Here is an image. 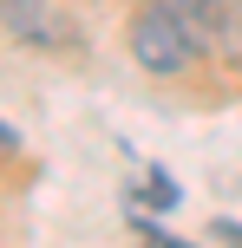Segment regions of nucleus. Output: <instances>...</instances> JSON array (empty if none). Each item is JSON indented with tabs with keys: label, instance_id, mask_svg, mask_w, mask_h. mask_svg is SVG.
Wrapping results in <instances>:
<instances>
[{
	"label": "nucleus",
	"instance_id": "1",
	"mask_svg": "<svg viewBox=\"0 0 242 248\" xmlns=\"http://www.w3.org/2000/svg\"><path fill=\"white\" fill-rule=\"evenodd\" d=\"M125 46H131V59H138L151 78H183V72H190V59H203V46L190 39V26H183L164 0H144V7L131 13Z\"/></svg>",
	"mask_w": 242,
	"mask_h": 248
},
{
	"label": "nucleus",
	"instance_id": "2",
	"mask_svg": "<svg viewBox=\"0 0 242 248\" xmlns=\"http://www.w3.org/2000/svg\"><path fill=\"white\" fill-rule=\"evenodd\" d=\"M0 26L20 46H65V33H72V20L52 0H0Z\"/></svg>",
	"mask_w": 242,
	"mask_h": 248
},
{
	"label": "nucleus",
	"instance_id": "3",
	"mask_svg": "<svg viewBox=\"0 0 242 248\" xmlns=\"http://www.w3.org/2000/svg\"><path fill=\"white\" fill-rule=\"evenodd\" d=\"M210 59L242 72V0H216V13H210Z\"/></svg>",
	"mask_w": 242,
	"mask_h": 248
},
{
	"label": "nucleus",
	"instance_id": "4",
	"mask_svg": "<svg viewBox=\"0 0 242 248\" xmlns=\"http://www.w3.org/2000/svg\"><path fill=\"white\" fill-rule=\"evenodd\" d=\"M151 202H157V209H170V202H177V183H170L164 170H151Z\"/></svg>",
	"mask_w": 242,
	"mask_h": 248
},
{
	"label": "nucleus",
	"instance_id": "5",
	"mask_svg": "<svg viewBox=\"0 0 242 248\" xmlns=\"http://www.w3.org/2000/svg\"><path fill=\"white\" fill-rule=\"evenodd\" d=\"M20 150H26V144H20V131H13V124H0V163H13Z\"/></svg>",
	"mask_w": 242,
	"mask_h": 248
},
{
	"label": "nucleus",
	"instance_id": "6",
	"mask_svg": "<svg viewBox=\"0 0 242 248\" xmlns=\"http://www.w3.org/2000/svg\"><path fill=\"white\" fill-rule=\"evenodd\" d=\"M210 235H216V242H242V222H223V216H216V222H210Z\"/></svg>",
	"mask_w": 242,
	"mask_h": 248
},
{
	"label": "nucleus",
	"instance_id": "7",
	"mask_svg": "<svg viewBox=\"0 0 242 248\" xmlns=\"http://www.w3.org/2000/svg\"><path fill=\"white\" fill-rule=\"evenodd\" d=\"M210 7H216V0H210Z\"/></svg>",
	"mask_w": 242,
	"mask_h": 248
}]
</instances>
